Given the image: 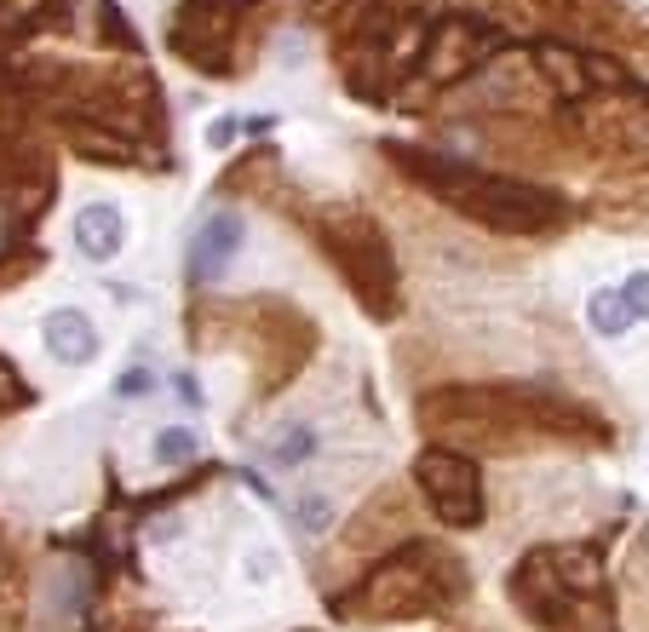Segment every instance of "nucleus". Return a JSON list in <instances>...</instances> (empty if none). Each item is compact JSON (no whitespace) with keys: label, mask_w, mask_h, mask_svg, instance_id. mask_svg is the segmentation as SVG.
<instances>
[{"label":"nucleus","mask_w":649,"mask_h":632,"mask_svg":"<svg viewBox=\"0 0 649 632\" xmlns=\"http://www.w3.org/2000/svg\"><path fill=\"white\" fill-rule=\"evenodd\" d=\"M311 448H316V432H311V425H294V432H288V437H276V448H271V460H276V466H299V460H305V455H311Z\"/></svg>","instance_id":"7"},{"label":"nucleus","mask_w":649,"mask_h":632,"mask_svg":"<svg viewBox=\"0 0 649 632\" xmlns=\"http://www.w3.org/2000/svg\"><path fill=\"white\" fill-rule=\"evenodd\" d=\"M294 518H299V529H305V535H322V529L334 523V500H328V495H299Z\"/></svg>","instance_id":"6"},{"label":"nucleus","mask_w":649,"mask_h":632,"mask_svg":"<svg viewBox=\"0 0 649 632\" xmlns=\"http://www.w3.org/2000/svg\"><path fill=\"white\" fill-rule=\"evenodd\" d=\"M121 248H127V213L115 201H87L75 213V253L92 264H110Z\"/></svg>","instance_id":"2"},{"label":"nucleus","mask_w":649,"mask_h":632,"mask_svg":"<svg viewBox=\"0 0 649 632\" xmlns=\"http://www.w3.org/2000/svg\"><path fill=\"white\" fill-rule=\"evenodd\" d=\"M621 299H626V311H633V322H649V271H633L621 282Z\"/></svg>","instance_id":"9"},{"label":"nucleus","mask_w":649,"mask_h":632,"mask_svg":"<svg viewBox=\"0 0 649 632\" xmlns=\"http://www.w3.org/2000/svg\"><path fill=\"white\" fill-rule=\"evenodd\" d=\"M150 385H155V380H150L145 369H133L127 380H121V397H138V392H150Z\"/></svg>","instance_id":"10"},{"label":"nucleus","mask_w":649,"mask_h":632,"mask_svg":"<svg viewBox=\"0 0 649 632\" xmlns=\"http://www.w3.org/2000/svg\"><path fill=\"white\" fill-rule=\"evenodd\" d=\"M236 253H241V219L236 213H208L201 219V231L190 236V271L213 276V271H225Z\"/></svg>","instance_id":"3"},{"label":"nucleus","mask_w":649,"mask_h":632,"mask_svg":"<svg viewBox=\"0 0 649 632\" xmlns=\"http://www.w3.org/2000/svg\"><path fill=\"white\" fill-rule=\"evenodd\" d=\"M40 339H47L52 362H64V369H87V362L98 357V345H104L80 305H58V311L40 322Z\"/></svg>","instance_id":"1"},{"label":"nucleus","mask_w":649,"mask_h":632,"mask_svg":"<svg viewBox=\"0 0 649 632\" xmlns=\"http://www.w3.org/2000/svg\"><path fill=\"white\" fill-rule=\"evenodd\" d=\"M586 329H592L598 339H621L626 329H633V311H626L621 288H598L592 299H586Z\"/></svg>","instance_id":"4"},{"label":"nucleus","mask_w":649,"mask_h":632,"mask_svg":"<svg viewBox=\"0 0 649 632\" xmlns=\"http://www.w3.org/2000/svg\"><path fill=\"white\" fill-rule=\"evenodd\" d=\"M241 575H248L253 586H265L282 575V558L271 553V546H248V558H241Z\"/></svg>","instance_id":"8"},{"label":"nucleus","mask_w":649,"mask_h":632,"mask_svg":"<svg viewBox=\"0 0 649 632\" xmlns=\"http://www.w3.org/2000/svg\"><path fill=\"white\" fill-rule=\"evenodd\" d=\"M196 455V432L190 425H167V432H155V460L173 466V460H190Z\"/></svg>","instance_id":"5"}]
</instances>
